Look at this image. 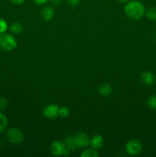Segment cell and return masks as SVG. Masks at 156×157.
Here are the masks:
<instances>
[{"label": "cell", "instance_id": "obj_4", "mask_svg": "<svg viewBox=\"0 0 156 157\" xmlns=\"http://www.w3.org/2000/svg\"><path fill=\"white\" fill-rule=\"evenodd\" d=\"M142 150V145L139 140L136 139L130 140L125 144V151L131 156L139 155Z\"/></svg>", "mask_w": 156, "mask_h": 157}, {"label": "cell", "instance_id": "obj_25", "mask_svg": "<svg viewBox=\"0 0 156 157\" xmlns=\"http://www.w3.org/2000/svg\"><path fill=\"white\" fill-rule=\"evenodd\" d=\"M117 1L120 2H129L130 0H117Z\"/></svg>", "mask_w": 156, "mask_h": 157}, {"label": "cell", "instance_id": "obj_5", "mask_svg": "<svg viewBox=\"0 0 156 157\" xmlns=\"http://www.w3.org/2000/svg\"><path fill=\"white\" fill-rule=\"evenodd\" d=\"M66 150H67V148H66L64 143L58 140L52 143L50 147V153L55 156H64Z\"/></svg>", "mask_w": 156, "mask_h": 157}, {"label": "cell", "instance_id": "obj_11", "mask_svg": "<svg viewBox=\"0 0 156 157\" xmlns=\"http://www.w3.org/2000/svg\"><path fill=\"white\" fill-rule=\"evenodd\" d=\"M64 144H65L66 148L68 149L70 151H74L77 150L78 147L76 145V140H75L74 136H68L64 139Z\"/></svg>", "mask_w": 156, "mask_h": 157}, {"label": "cell", "instance_id": "obj_12", "mask_svg": "<svg viewBox=\"0 0 156 157\" xmlns=\"http://www.w3.org/2000/svg\"><path fill=\"white\" fill-rule=\"evenodd\" d=\"M99 93L102 97H108L113 93V87L109 84H102L99 87Z\"/></svg>", "mask_w": 156, "mask_h": 157}, {"label": "cell", "instance_id": "obj_8", "mask_svg": "<svg viewBox=\"0 0 156 157\" xmlns=\"http://www.w3.org/2000/svg\"><path fill=\"white\" fill-rule=\"evenodd\" d=\"M141 80L145 85L151 86L155 82V75L151 71H145L142 74Z\"/></svg>", "mask_w": 156, "mask_h": 157}, {"label": "cell", "instance_id": "obj_14", "mask_svg": "<svg viewBox=\"0 0 156 157\" xmlns=\"http://www.w3.org/2000/svg\"><path fill=\"white\" fill-rule=\"evenodd\" d=\"M10 31L13 34L15 35H19L23 31V25L20 22L18 21H15L12 23L10 26Z\"/></svg>", "mask_w": 156, "mask_h": 157}, {"label": "cell", "instance_id": "obj_16", "mask_svg": "<svg viewBox=\"0 0 156 157\" xmlns=\"http://www.w3.org/2000/svg\"><path fill=\"white\" fill-rule=\"evenodd\" d=\"M8 126V119L2 113L0 112V133L4 131Z\"/></svg>", "mask_w": 156, "mask_h": 157}, {"label": "cell", "instance_id": "obj_15", "mask_svg": "<svg viewBox=\"0 0 156 157\" xmlns=\"http://www.w3.org/2000/svg\"><path fill=\"white\" fill-rule=\"evenodd\" d=\"M145 16L151 21H156V7H151L147 9L145 12Z\"/></svg>", "mask_w": 156, "mask_h": 157}, {"label": "cell", "instance_id": "obj_6", "mask_svg": "<svg viewBox=\"0 0 156 157\" xmlns=\"http://www.w3.org/2000/svg\"><path fill=\"white\" fill-rule=\"evenodd\" d=\"M59 109L56 104H48L43 109V115L48 119H54L59 116Z\"/></svg>", "mask_w": 156, "mask_h": 157}, {"label": "cell", "instance_id": "obj_10", "mask_svg": "<svg viewBox=\"0 0 156 157\" xmlns=\"http://www.w3.org/2000/svg\"><path fill=\"white\" fill-rule=\"evenodd\" d=\"M41 15L44 21H50L54 16V10L50 6H45L41 10Z\"/></svg>", "mask_w": 156, "mask_h": 157}, {"label": "cell", "instance_id": "obj_24", "mask_svg": "<svg viewBox=\"0 0 156 157\" xmlns=\"http://www.w3.org/2000/svg\"><path fill=\"white\" fill-rule=\"evenodd\" d=\"M54 6H60L62 3V0H50Z\"/></svg>", "mask_w": 156, "mask_h": 157}, {"label": "cell", "instance_id": "obj_13", "mask_svg": "<svg viewBox=\"0 0 156 157\" xmlns=\"http://www.w3.org/2000/svg\"><path fill=\"white\" fill-rule=\"evenodd\" d=\"M99 153H97L96 149L87 148L84 150L80 154L81 157H99Z\"/></svg>", "mask_w": 156, "mask_h": 157}, {"label": "cell", "instance_id": "obj_3", "mask_svg": "<svg viewBox=\"0 0 156 157\" xmlns=\"http://www.w3.org/2000/svg\"><path fill=\"white\" fill-rule=\"evenodd\" d=\"M7 137L9 142H11L13 144H15V145L21 144L23 142V140H24L23 133L21 132V130L16 128V127H12V128L9 129L8 130Z\"/></svg>", "mask_w": 156, "mask_h": 157}, {"label": "cell", "instance_id": "obj_2", "mask_svg": "<svg viewBox=\"0 0 156 157\" xmlns=\"http://www.w3.org/2000/svg\"><path fill=\"white\" fill-rule=\"evenodd\" d=\"M17 41L10 34L2 33L0 35V48L5 51H12L17 47Z\"/></svg>", "mask_w": 156, "mask_h": 157}, {"label": "cell", "instance_id": "obj_1", "mask_svg": "<svg viewBox=\"0 0 156 157\" xmlns=\"http://www.w3.org/2000/svg\"><path fill=\"white\" fill-rule=\"evenodd\" d=\"M124 12L128 18L132 20H139L145 15V9L141 2L130 1L125 5Z\"/></svg>", "mask_w": 156, "mask_h": 157}, {"label": "cell", "instance_id": "obj_18", "mask_svg": "<svg viewBox=\"0 0 156 157\" xmlns=\"http://www.w3.org/2000/svg\"><path fill=\"white\" fill-rule=\"evenodd\" d=\"M70 114V110L67 107H63L59 109V116L61 117H67Z\"/></svg>", "mask_w": 156, "mask_h": 157}, {"label": "cell", "instance_id": "obj_22", "mask_svg": "<svg viewBox=\"0 0 156 157\" xmlns=\"http://www.w3.org/2000/svg\"><path fill=\"white\" fill-rule=\"evenodd\" d=\"M48 1L49 0H33V2L35 3V4L39 5V6L46 4V3H47Z\"/></svg>", "mask_w": 156, "mask_h": 157}, {"label": "cell", "instance_id": "obj_17", "mask_svg": "<svg viewBox=\"0 0 156 157\" xmlns=\"http://www.w3.org/2000/svg\"><path fill=\"white\" fill-rule=\"evenodd\" d=\"M147 105L151 110H156V94L151 95L147 100Z\"/></svg>", "mask_w": 156, "mask_h": 157}, {"label": "cell", "instance_id": "obj_20", "mask_svg": "<svg viewBox=\"0 0 156 157\" xmlns=\"http://www.w3.org/2000/svg\"><path fill=\"white\" fill-rule=\"evenodd\" d=\"M8 106V101L4 98H0V110H4Z\"/></svg>", "mask_w": 156, "mask_h": 157}, {"label": "cell", "instance_id": "obj_23", "mask_svg": "<svg viewBox=\"0 0 156 157\" xmlns=\"http://www.w3.org/2000/svg\"><path fill=\"white\" fill-rule=\"evenodd\" d=\"M13 4L17 5V6H19V5H21L24 2V0H10Z\"/></svg>", "mask_w": 156, "mask_h": 157}, {"label": "cell", "instance_id": "obj_19", "mask_svg": "<svg viewBox=\"0 0 156 157\" xmlns=\"http://www.w3.org/2000/svg\"><path fill=\"white\" fill-rule=\"evenodd\" d=\"M8 29V24L4 19L0 18V34L5 33Z\"/></svg>", "mask_w": 156, "mask_h": 157}, {"label": "cell", "instance_id": "obj_21", "mask_svg": "<svg viewBox=\"0 0 156 157\" xmlns=\"http://www.w3.org/2000/svg\"><path fill=\"white\" fill-rule=\"evenodd\" d=\"M68 4L71 6H76L79 5L80 0H67Z\"/></svg>", "mask_w": 156, "mask_h": 157}, {"label": "cell", "instance_id": "obj_7", "mask_svg": "<svg viewBox=\"0 0 156 157\" xmlns=\"http://www.w3.org/2000/svg\"><path fill=\"white\" fill-rule=\"evenodd\" d=\"M74 136L78 148H87L90 145V137L84 132H79Z\"/></svg>", "mask_w": 156, "mask_h": 157}, {"label": "cell", "instance_id": "obj_9", "mask_svg": "<svg viewBox=\"0 0 156 157\" xmlns=\"http://www.w3.org/2000/svg\"><path fill=\"white\" fill-rule=\"evenodd\" d=\"M90 145L92 148L96 149V150L102 148L103 146V137L99 134L94 135L90 139Z\"/></svg>", "mask_w": 156, "mask_h": 157}]
</instances>
